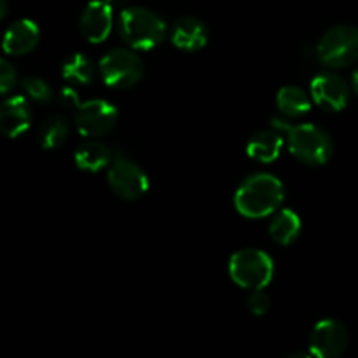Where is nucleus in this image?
Instances as JSON below:
<instances>
[{
	"label": "nucleus",
	"mask_w": 358,
	"mask_h": 358,
	"mask_svg": "<svg viewBox=\"0 0 358 358\" xmlns=\"http://www.w3.org/2000/svg\"><path fill=\"white\" fill-rule=\"evenodd\" d=\"M100 76L114 90H129L143 77V62L131 49H112L100 59Z\"/></svg>",
	"instance_id": "423d86ee"
},
{
	"label": "nucleus",
	"mask_w": 358,
	"mask_h": 358,
	"mask_svg": "<svg viewBox=\"0 0 358 358\" xmlns=\"http://www.w3.org/2000/svg\"><path fill=\"white\" fill-rule=\"evenodd\" d=\"M108 185L117 198L135 201L149 191V177L129 157L117 156L108 168Z\"/></svg>",
	"instance_id": "0eeeda50"
},
{
	"label": "nucleus",
	"mask_w": 358,
	"mask_h": 358,
	"mask_svg": "<svg viewBox=\"0 0 358 358\" xmlns=\"http://www.w3.org/2000/svg\"><path fill=\"white\" fill-rule=\"evenodd\" d=\"M210 31L206 24L201 20L192 16L180 17L175 21L173 30H171V42L175 48L182 49V51L194 52L205 48L208 44Z\"/></svg>",
	"instance_id": "4468645a"
},
{
	"label": "nucleus",
	"mask_w": 358,
	"mask_h": 358,
	"mask_svg": "<svg viewBox=\"0 0 358 358\" xmlns=\"http://www.w3.org/2000/svg\"><path fill=\"white\" fill-rule=\"evenodd\" d=\"M320 63L327 69H346L358 59V28L339 24L322 35L317 48Z\"/></svg>",
	"instance_id": "39448f33"
},
{
	"label": "nucleus",
	"mask_w": 358,
	"mask_h": 358,
	"mask_svg": "<svg viewBox=\"0 0 358 358\" xmlns=\"http://www.w3.org/2000/svg\"><path fill=\"white\" fill-rule=\"evenodd\" d=\"M287 358H315L311 353H304V352H296L292 355H289Z\"/></svg>",
	"instance_id": "b1692460"
},
{
	"label": "nucleus",
	"mask_w": 358,
	"mask_h": 358,
	"mask_svg": "<svg viewBox=\"0 0 358 358\" xmlns=\"http://www.w3.org/2000/svg\"><path fill=\"white\" fill-rule=\"evenodd\" d=\"M94 73H96V70H94L93 62L80 52H73L63 62V79L72 84H90L94 79Z\"/></svg>",
	"instance_id": "aec40b11"
},
{
	"label": "nucleus",
	"mask_w": 358,
	"mask_h": 358,
	"mask_svg": "<svg viewBox=\"0 0 358 358\" xmlns=\"http://www.w3.org/2000/svg\"><path fill=\"white\" fill-rule=\"evenodd\" d=\"M41 41V30L31 20H17L2 37V49L9 56H24L34 51Z\"/></svg>",
	"instance_id": "ddd939ff"
},
{
	"label": "nucleus",
	"mask_w": 358,
	"mask_h": 358,
	"mask_svg": "<svg viewBox=\"0 0 358 358\" xmlns=\"http://www.w3.org/2000/svg\"><path fill=\"white\" fill-rule=\"evenodd\" d=\"M350 334L341 322L325 318L310 334V353L315 358H341L348 348Z\"/></svg>",
	"instance_id": "1a4fd4ad"
},
{
	"label": "nucleus",
	"mask_w": 358,
	"mask_h": 358,
	"mask_svg": "<svg viewBox=\"0 0 358 358\" xmlns=\"http://www.w3.org/2000/svg\"><path fill=\"white\" fill-rule=\"evenodd\" d=\"M283 136L275 129L257 131L247 143V154L257 163H273L283 150Z\"/></svg>",
	"instance_id": "2eb2a0df"
},
{
	"label": "nucleus",
	"mask_w": 358,
	"mask_h": 358,
	"mask_svg": "<svg viewBox=\"0 0 358 358\" xmlns=\"http://www.w3.org/2000/svg\"><path fill=\"white\" fill-rule=\"evenodd\" d=\"M301 229H303V224H301L299 215L289 208L278 210L269 224V234L273 241L283 247L292 245L299 238Z\"/></svg>",
	"instance_id": "f3484780"
},
{
	"label": "nucleus",
	"mask_w": 358,
	"mask_h": 358,
	"mask_svg": "<svg viewBox=\"0 0 358 358\" xmlns=\"http://www.w3.org/2000/svg\"><path fill=\"white\" fill-rule=\"evenodd\" d=\"M23 90L31 100L38 101V103H48L52 98L51 87L41 77H27V79H23Z\"/></svg>",
	"instance_id": "412c9836"
},
{
	"label": "nucleus",
	"mask_w": 358,
	"mask_h": 358,
	"mask_svg": "<svg viewBox=\"0 0 358 358\" xmlns=\"http://www.w3.org/2000/svg\"><path fill=\"white\" fill-rule=\"evenodd\" d=\"M31 124V110L24 96H9L0 103V135L17 138L28 131Z\"/></svg>",
	"instance_id": "f8f14e48"
},
{
	"label": "nucleus",
	"mask_w": 358,
	"mask_h": 358,
	"mask_svg": "<svg viewBox=\"0 0 358 358\" xmlns=\"http://www.w3.org/2000/svg\"><path fill=\"white\" fill-rule=\"evenodd\" d=\"M119 31L126 44L136 51H149L164 41L166 24L145 7H126L119 17Z\"/></svg>",
	"instance_id": "7ed1b4c3"
},
{
	"label": "nucleus",
	"mask_w": 358,
	"mask_h": 358,
	"mask_svg": "<svg viewBox=\"0 0 358 358\" xmlns=\"http://www.w3.org/2000/svg\"><path fill=\"white\" fill-rule=\"evenodd\" d=\"M276 129L287 131V145L290 154L301 163L311 166H322L332 157V140L325 129L315 124H289L282 119H273Z\"/></svg>",
	"instance_id": "f03ea898"
},
{
	"label": "nucleus",
	"mask_w": 358,
	"mask_h": 358,
	"mask_svg": "<svg viewBox=\"0 0 358 358\" xmlns=\"http://www.w3.org/2000/svg\"><path fill=\"white\" fill-rule=\"evenodd\" d=\"M70 135V126L62 115H51L42 122L38 129V142L45 150L59 149Z\"/></svg>",
	"instance_id": "6ab92c4d"
},
{
	"label": "nucleus",
	"mask_w": 358,
	"mask_h": 358,
	"mask_svg": "<svg viewBox=\"0 0 358 358\" xmlns=\"http://www.w3.org/2000/svg\"><path fill=\"white\" fill-rule=\"evenodd\" d=\"M247 304L248 310H250L252 313L257 315V317H262V315L268 313L269 308H271V297H269V294L266 292L264 289L252 290L250 296H248L247 299Z\"/></svg>",
	"instance_id": "4be33fe9"
},
{
	"label": "nucleus",
	"mask_w": 358,
	"mask_h": 358,
	"mask_svg": "<svg viewBox=\"0 0 358 358\" xmlns=\"http://www.w3.org/2000/svg\"><path fill=\"white\" fill-rule=\"evenodd\" d=\"M352 86H353V91H355V94H357V96H358V70H357L355 73H353Z\"/></svg>",
	"instance_id": "bb28decb"
},
{
	"label": "nucleus",
	"mask_w": 358,
	"mask_h": 358,
	"mask_svg": "<svg viewBox=\"0 0 358 358\" xmlns=\"http://www.w3.org/2000/svg\"><path fill=\"white\" fill-rule=\"evenodd\" d=\"M311 100L329 112H339L348 105L350 86L341 76L332 72L320 73L311 80Z\"/></svg>",
	"instance_id": "9d476101"
},
{
	"label": "nucleus",
	"mask_w": 358,
	"mask_h": 358,
	"mask_svg": "<svg viewBox=\"0 0 358 358\" xmlns=\"http://www.w3.org/2000/svg\"><path fill=\"white\" fill-rule=\"evenodd\" d=\"M7 14V0H0V20Z\"/></svg>",
	"instance_id": "393cba45"
},
{
	"label": "nucleus",
	"mask_w": 358,
	"mask_h": 358,
	"mask_svg": "<svg viewBox=\"0 0 358 358\" xmlns=\"http://www.w3.org/2000/svg\"><path fill=\"white\" fill-rule=\"evenodd\" d=\"M285 201L282 180L271 173H255L245 178L234 194V206L245 219H264L280 210Z\"/></svg>",
	"instance_id": "f257e3e1"
},
{
	"label": "nucleus",
	"mask_w": 358,
	"mask_h": 358,
	"mask_svg": "<svg viewBox=\"0 0 358 358\" xmlns=\"http://www.w3.org/2000/svg\"><path fill=\"white\" fill-rule=\"evenodd\" d=\"M311 96L299 86H283L276 94V105L287 117H301L311 110Z\"/></svg>",
	"instance_id": "a211bd4d"
},
{
	"label": "nucleus",
	"mask_w": 358,
	"mask_h": 358,
	"mask_svg": "<svg viewBox=\"0 0 358 358\" xmlns=\"http://www.w3.org/2000/svg\"><path fill=\"white\" fill-rule=\"evenodd\" d=\"M117 117V108L112 103L105 100H90L77 105L73 122H76L77 131L83 136L98 138L115 128Z\"/></svg>",
	"instance_id": "6e6552de"
},
{
	"label": "nucleus",
	"mask_w": 358,
	"mask_h": 358,
	"mask_svg": "<svg viewBox=\"0 0 358 358\" xmlns=\"http://www.w3.org/2000/svg\"><path fill=\"white\" fill-rule=\"evenodd\" d=\"M17 83V73L7 59L0 58V96L9 94Z\"/></svg>",
	"instance_id": "5701e85b"
},
{
	"label": "nucleus",
	"mask_w": 358,
	"mask_h": 358,
	"mask_svg": "<svg viewBox=\"0 0 358 358\" xmlns=\"http://www.w3.org/2000/svg\"><path fill=\"white\" fill-rule=\"evenodd\" d=\"M114 7L107 0H93L84 7L79 17V30L91 44H101L107 41L114 24Z\"/></svg>",
	"instance_id": "9b49d317"
},
{
	"label": "nucleus",
	"mask_w": 358,
	"mask_h": 358,
	"mask_svg": "<svg viewBox=\"0 0 358 358\" xmlns=\"http://www.w3.org/2000/svg\"><path fill=\"white\" fill-rule=\"evenodd\" d=\"M76 159L77 168L84 171H100L103 168H107L112 163V150L105 145L103 142H98V140H87V142L80 143L76 150Z\"/></svg>",
	"instance_id": "dca6fc26"
},
{
	"label": "nucleus",
	"mask_w": 358,
	"mask_h": 358,
	"mask_svg": "<svg viewBox=\"0 0 358 358\" xmlns=\"http://www.w3.org/2000/svg\"><path fill=\"white\" fill-rule=\"evenodd\" d=\"M108 3H110L112 7H122V6H126V3H128V0H107Z\"/></svg>",
	"instance_id": "a878e982"
},
{
	"label": "nucleus",
	"mask_w": 358,
	"mask_h": 358,
	"mask_svg": "<svg viewBox=\"0 0 358 358\" xmlns=\"http://www.w3.org/2000/svg\"><path fill=\"white\" fill-rule=\"evenodd\" d=\"M275 275L273 259L257 248H243L229 259V276L238 287L247 290L266 289Z\"/></svg>",
	"instance_id": "20e7f679"
}]
</instances>
